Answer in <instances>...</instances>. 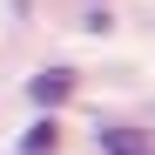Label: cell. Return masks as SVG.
I'll list each match as a JSON object with an SVG mask.
<instances>
[{
  "label": "cell",
  "mask_w": 155,
  "mask_h": 155,
  "mask_svg": "<svg viewBox=\"0 0 155 155\" xmlns=\"http://www.w3.org/2000/svg\"><path fill=\"white\" fill-rule=\"evenodd\" d=\"M68 94H74V68H41L27 81V101H34V108H61Z\"/></svg>",
  "instance_id": "cell-1"
},
{
  "label": "cell",
  "mask_w": 155,
  "mask_h": 155,
  "mask_svg": "<svg viewBox=\"0 0 155 155\" xmlns=\"http://www.w3.org/2000/svg\"><path fill=\"white\" fill-rule=\"evenodd\" d=\"M94 148H101V155H155V135H148V128H121V121H108V128L94 135Z\"/></svg>",
  "instance_id": "cell-2"
},
{
  "label": "cell",
  "mask_w": 155,
  "mask_h": 155,
  "mask_svg": "<svg viewBox=\"0 0 155 155\" xmlns=\"http://www.w3.org/2000/svg\"><path fill=\"white\" fill-rule=\"evenodd\" d=\"M54 148H61V128L54 121H34L27 135H20V155H54Z\"/></svg>",
  "instance_id": "cell-3"
}]
</instances>
